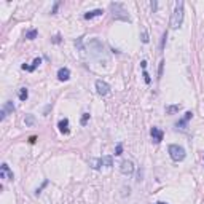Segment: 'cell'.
Returning a JSON list of instances; mask_svg holds the SVG:
<instances>
[{"instance_id":"cell-1","label":"cell","mask_w":204,"mask_h":204,"mask_svg":"<svg viewBox=\"0 0 204 204\" xmlns=\"http://www.w3.org/2000/svg\"><path fill=\"white\" fill-rule=\"evenodd\" d=\"M184 22V2L180 0L176 3V8H174V13L171 16V27L172 29H179Z\"/></svg>"},{"instance_id":"cell-2","label":"cell","mask_w":204,"mask_h":204,"mask_svg":"<svg viewBox=\"0 0 204 204\" xmlns=\"http://www.w3.org/2000/svg\"><path fill=\"white\" fill-rule=\"evenodd\" d=\"M168 152H169V156L172 158V161H184L185 160V156H187V153H185V148L184 147H180V145H176V144H171L168 148Z\"/></svg>"},{"instance_id":"cell-3","label":"cell","mask_w":204,"mask_h":204,"mask_svg":"<svg viewBox=\"0 0 204 204\" xmlns=\"http://www.w3.org/2000/svg\"><path fill=\"white\" fill-rule=\"evenodd\" d=\"M96 91L99 96H107L108 92H110V85L104 80H97L96 81Z\"/></svg>"},{"instance_id":"cell-4","label":"cell","mask_w":204,"mask_h":204,"mask_svg":"<svg viewBox=\"0 0 204 204\" xmlns=\"http://www.w3.org/2000/svg\"><path fill=\"white\" fill-rule=\"evenodd\" d=\"M0 179H5V180H13L15 179L13 171L10 169V166L7 163H2V166H0Z\"/></svg>"},{"instance_id":"cell-5","label":"cell","mask_w":204,"mask_h":204,"mask_svg":"<svg viewBox=\"0 0 204 204\" xmlns=\"http://www.w3.org/2000/svg\"><path fill=\"white\" fill-rule=\"evenodd\" d=\"M120 171H121V174H124V176H131L132 172H134V163H132V161H129V160L121 161Z\"/></svg>"},{"instance_id":"cell-6","label":"cell","mask_w":204,"mask_h":204,"mask_svg":"<svg viewBox=\"0 0 204 204\" xmlns=\"http://www.w3.org/2000/svg\"><path fill=\"white\" fill-rule=\"evenodd\" d=\"M150 136H152V139L155 140V144H160L161 140H163V137H164V132L161 131L160 128L153 126V128L150 129Z\"/></svg>"},{"instance_id":"cell-7","label":"cell","mask_w":204,"mask_h":204,"mask_svg":"<svg viewBox=\"0 0 204 204\" xmlns=\"http://www.w3.org/2000/svg\"><path fill=\"white\" fill-rule=\"evenodd\" d=\"M57 78H59L61 81H67L69 78H70V70H69L67 67H61L59 70H57Z\"/></svg>"},{"instance_id":"cell-8","label":"cell","mask_w":204,"mask_h":204,"mask_svg":"<svg viewBox=\"0 0 204 204\" xmlns=\"http://www.w3.org/2000/svg\"><path fill=\"white\" fill-rule=\"evenodd\" d=\"M11 112H15V105L11 102H5L3 108H2V113H0V120H5L7 113H11Z\"/></svg>"},{"instance_id":"cell-9","label":"cell","mask_w":204,"mask_h":204,"mask_svg":"<svg viewBox=\"0 0 204 204\" xmlns=\"http://www.w3.org/2000/svg\"><path fill=\"white\" fill-rule=\"evenodd\" d=\"M40 64H42V59H40V57H35V59H34V62H32V65H26V64H22L21 67H22V70H29V72H34V70H35V69L38 67Z\"/></svg>"},{"instance_id":"cell-10","label":"cell","mask_w":204,"mask_h":204,"mask_svg":"<svg viewBox=\"0 0 204 204\" xmlns=\"http://www.w3.org/2000/svg\"><path fill=\"white\" fill-rule=\"evenodd\" d=\"M104 15V11L100 8H97V10H91V11H88V13H85V19L88 21V19H92V18H96V16H102Z\"/></svg>"},{"instance_id":"cell-11","label":"cell","mask_w":204,"mask_h":204,"mask_svg":"<svg viewBox=\"0 0 204 204\" xmlns=\"http://www.w3.org/2000/svg\"><path fill=\"white\" fill-rule=\"evenodd\" d=\"M191 116H193V113H191V112H187V113H185V116H184V118H182V120L179 121V123L176 124V126H177V128H182V129H185V128H187V123H188V120H191Z\"/></svg>"},{"instance_id":"cell-12","label":"cell","mask_w":204,"mask_h":204,"mask_svg":"<svg viewBox=\"0 0 204 204\" xmlns=\"http://www.w3.org/2000/svg\"><path fill=\"white\" fill-rule=\"evenodd\" d=\"M57 128H59V131L62 132V134H69V120L67 118H64V120H61L59 123H57Z\"/></svg>"},{"instance_id":"cell-13","label":"cell","mask_w":204,"mask_h":204,"mask_svg":"<svg viewBox=\"0 0 204 204\" xmlns=\"http://www.w3.org/2000/svg\"><path fill=\"white\" fill-rule=\"evenodd\" d=\"M89 166H91L92 169H100L102 166H104V163H102V158H91L89 160Z\"/></svg>"},{"instance_id":"cell-14","label":"cell","mask_w":204,"mask_h":204,"mask_svg":"<svg viewBox=\"0 0 204 204\" xmlns=\"http://www.w3.org/2000/svg\"><path fill=\"white\" fill-rule=\"evenodd\" d=\"M180 108H182V105H180V104H176V105H168V107H166V113H168V115H174L176 112H179Z\"/></svg>"},{"instance_id":"cell-15","label":"cell","mask_w":204,"mask_h":204,"mask_svg":"<svg viewBox=\"0 0 204 204\" xmlns=\"http://www.w3.org/2000/svg\"><path fill=\"white\" fill-rule=\"evenodd\" d=\"M102 163H104L105 168H112L113 166V158L110 155H105V156H102Z\"/></svg>"},{"instance_id":"cell-16","label":"cell","mask_w":204,"mask_h":204,"mask_svg":"<svg viewBox=\"0 0 204 204\" xmlns=\"http://www.w3.org/2000/svg\"><path fill=\"white\" fill-rule=\"evenodd\" d=\"M37 35H38V30H37V29H30L29 32H26V38H27V40H34Z\"/></svg>"},{"instance_id":"cell-17","label":"cell","mask_w":204,"mask_h":204,"mask_svg":"<svg viewBox=\"0 0 204 204\" xmlns=\"http://www.w3.org/2000/svg\"><path fill=\"white\" fill-rule=\"evenodd\" d=\"M18 96H19V100H26L29 97V91L26 88H21L19 89V94H18Z\"/></svg>"},{"instance_id":"cell-18","label":"cell","mask_w":204,"mask_h":204,"mask_svg":"<svg viewBox=\"0 0 204 204\" xmlns=\"http://www.w3.org/2000/svg\"><path fill=\"white\" fill-rule=\"evenodd\" d=\"M24 123L27 124V126H32V124L35 123V118H34V115H26V118H24Z\"/></svg>"},{"instance_id":"cell-19","label":"cell","mask_w":204,"mask_h":204,"mask_svg":"<svg viewBox=\"0 0 204 204\" xmlns=\"http://www.w3.org/2000/svg\"><path fill=\"white\" fill-rule=\"evenodd\" d=\"M166 38H168V32L164 30V32H163V37H161V43H160V50H161V51L164 50V45H166Z\"/></svg>"},{"instance_id":"cell-20","label":"cell","mask_w":204,"mask_h":204,"mask_svg":"<svg viewBox=\"0 0 204 204\" xmlns=\"http://www.w3.org/2000/svg\"><path fill=\"white\" fill-rule=\"evenodd\" d=\"M88 120H89V113H83V116H81V120H80L81 126H85V124L88 123Z\"/></svg>"},{"instance_id":"cell-21","label":"cell","mask_w":204,"mask_h":204,"mask_svg":"<svg viewBox=\"0 0 204 204\" xmlns=\"http://www.w3.org/2000/svg\"><path fill=\"white\" fill-rule=\"evenodd\" d=\"M142 77H144V80H145V83H147V85H150V83H152V78H150V75H148V72H147V70H144Z\"/></svg>"},{"instance_id":"cell-22","label":"cell","mask_w":204,"mask_h":204,"mask_svg":"<svg viewBox=\"0 0 204 204\" xmlns=\"http://www.w3.org/2000/svg\"><path fill=\"white\" fill-rule=\"evenodd\" d=\"M163 70H164V61H161L160 62V69H158V77H163Z\"/></svg>"},{"instance_id":"cell-23","label":"cell","mask_w":204,"mask_h":204,"mask_svg":"<svg viewBox=\"0 0 204 204\" xmlns=\"http://www.w3.org/2000/svg\"><path fill=\"white\" fill-rule=\"evenodd\" d=\"M121 153H123V145L118 144L116 145V148H115V155H121Z\"/></svg>"},{"instance_id":"cell-24","label":"cell","mask_w":204,"mask_h":204,"mask_svg":"<svg viewBox=\"0 0 204 204\" xmlns=\"http://www.w3.org/2000/svg\"><path fill=\"white\" fill-rule=\"evenodd\" d=\"M148 40H150V38H148V34L144 30V32H142V42H144V43H148Z\"/></svg>"},{"instance_id":"cell-25","label":"cell","mask_w":204,"mask_h":204,"mask_svg":"<svg viewBox=\"0 0 204 204\" xmlns=\"http://www.w3.org/2000/svg\"><path fill=\"white\" fill-rule=\"evenodd\" d=\"M57 8H59V2H56V3H54V7H53V10H51V15H56V13H57Z\"/></svg>"},{"instance_id":"cell-26","label":"cell","mask_w":204,"mask_h":204,"mask_svg":"<svg viewBox=\"0 0 204 204\" xmlns=\"http://www.w3.org/2000/svg\"><path fill=\"white\" fill-rule=\"evenodd\" d=\"M156 8H158V2H152V10L156 11Z\"/></svg>"},{"instance_id":"cell-27","label":"cell","mask_w":204,"mask_h":204,"mask_svg":"<svg viewBox=\"0 0 204 204\" xmlns=\"http://www.w3.org/2000/svg\"><path fill=\"white\" fill-rule=\"evenodd\" d=\"M53 42H54V43H59V42H61V37H59V35H56L54 38H53Z\"/></svg>"},{"instance_id":"cell-28","label":"cell","mask_w":204,"mask_h":204,"mask_svg":"<svg viewBox=\"0 0 204 204\" xmlns=\"http://www.w3.org/2000/svg\"><path fill=\"white\" fill-rule=\"evenodd\" d=\"M35 140H37V137H35V136H32L30 139H29V142H30V144H35Z\"/></svg>"},{"instance_id":"cell-29","label":"cell","mask_w":204,"mask_h":204,"mask_svg":"<svg viewBox=\"0 0 204 204\" xmlns=\"http://www.w3.org/2000/svg\"><path fill=\"white\" fill-rule=\"evenodd\" d=\"M140 64H142V69H144V70H145V69H147V61H142Z\"/></svg>"},{"instance_id":"cell-30","label":"cell","mask_w":204,"mask_h":204,"mask_svg":"<svg viewBox=\"0 0 204 204\" xmlns=\"http://www.w3.org/2000/svg\"><path fill=\"white\" fill-rule=\"evenodd\" d=\"M156 204H168V203H163V201H160V203H156Z\"/></svg>"}]
</instances>
